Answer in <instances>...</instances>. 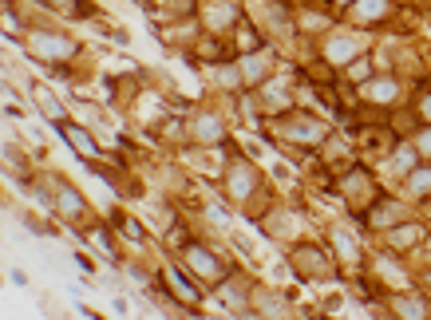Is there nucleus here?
Masks as SVG:
<instances>
[{
  "label": "nucleus",
  "mask_w": 431,
  "mask_h": 320,
  "mask_svg": "<svg viewBox=\"0 0 431 320\" xmlns=\"http://www.w3.org/2000/svg\"><path fill=\"white\" fill-rule=\"evenodd\" d=\"M111 312H119V316H127V312H130L127 297H115V300H111Z\"/></svg>",
  "instance_id": "37"
},
{
  "label": "nucleus",
  "mask_w": 431,
  "mask_h": 320,
  "mask_svg": "<svg viewBox=\"0 0 431 320\" xmlns=\"http://www.w3.org/2000/svg\"><path fill=\"white\" fill-rule=\"evenodd\" d=\"M48 178H51V194H56V221H63L68 230L83 233L91 221H95L87 194H83L71 178H63V174H48Z\"/></svg>",
  "instance_id": "11"
},
{
  "label": "nucleus",
  "mask_w": 431,
  "mask_h": 320,
  "mask_svg": "<svg viewBox=\"0 0 431 320\" xmlns=\"http://www.w3.org/2000/svg\"><path fill=\"white\" fill-rule=\"evenodd\" d=\"M111 226H115V233H119L123 245H130V250H147L151 245V233H147V226H142L139 218H130L127 210H115L111 214Z\"/></svg>",
  "instance_id": "28"
},
{
  "label": "nucleus",
  "mask_w": 431,
  "mask_h": 320,
  "mask_svg": "<svg viewBox=\"0 0 431 320\" xmlns=\"http://www.w3.org/2000/svg\"><path fill=\"white\" fill-rule=\"evenodd\" d=\"M376 32H364V28H352L348 20H341V24H332L324 36H317V40L309 44V51L317 56V60H324L329 68H336V71H344L356 56H364V51H372L376 48Z\"/></svg>",
  "instance_id": "5"
},
{
  "label": "nucleus",
  "mask_w": 431,
  "mask_h": 320,
  "mask_svg": "<svg viewBox=\"0 0 431 320\" xmlns=\"http://www.w3.org/2000/svg\"><path fill=\"white\" fill-rule=\"evenodd\" d=\"M341 20H348L352 28H364V32L384 36L391 24L400 20V0H356Z\"/></svg>",
  "instance_id": "17"
},
{
  "label": "nucleus",
  "mask_w": 431,
  "mask_h": 320,
  "mask_svg": "<svg viewBox=\"0 0 431 320\" xmlns=\"http://www.w3.org/2000/svg\"><path fill=\"white\" fill-rule=\"evenodd\" d=\"M32 4H36L44 16H75V8H80L83 0H32Z\"/></svg>",
  "instance_id": "31"
},
{
  "label": "nucleus",
  "mask_w": 431,
  "mask_h": 320,
  "mask_svg": "<svg viewBox=\"0 0 431 320\" xmlns=\"http://www.w3.org/2000/svg\"><path fill=\"white\" fill-rule=\"evenodd\" d=\"M281 48L277 44H261V48H253V51H241L238 56V68H241V80H245V91H253V87H261V83L269 80L273 71H281Z\"/></svg>",
  "instance_id": "19"
},
{
  "label": "nucleus",
  "mask_w": 431,
  "mask_h": 320,
  "mask_svg": "<svg viewBox=\"0 0 431 320\" xmlns=\"http://www.w3.org/2000/svg\"><path fill=\"white\" fill-rule=\"evenodd\" d=\"M420 162H423V159H420V150H415V142L403 135V139L391 142V150L384 154L380 162H372V166H376V174L384 178V186H400V178H408V174L420 166Z\"/></svg>",
  "instance_id": "20"
},
{
  "label": "nucleus",
  "mask_w": 431,
  "mask_h": 320,
  "mask_svg": "<svg viewBox=\"0 0 431 320\" xmlns=\"http://www.w3.org/2000/svg\"><path fill=\"white\" fill-rule=\"evenodd\" d=\"M324 241H329V250L336 253L344 277H348V273H364V269H368V253L372 250L364 245V233L356 230L348 218H344V221H329V226H324Z\"/></svg>",
  "instance_id": "10"
},
{
  "label": "nucleus",
  "mask_w": 431,
  "mask_h": 320,
  "mask_svg": "<svg viewBox=\"0 0 431 320\" xmlns=\"http://www.w3.org/2000/svg\"><path fill=\"white\" fill-rule=\"evenodd\" d=\"M159 281L182 300V304H186V309L194 312V316L202 312V304H206V297H210V289H206V285H202V281L194 277V273L186 269L178 257H174V253L159 261Z\"/></svg>",
  "instance_id": "12"
},
{
  "label": "nucleus",
  "mask_w": 431,
  "mask_h": 320,
  "mask_svg": "<svg viewBox=\"0 0 431 320\" xmlns=\"http://www.w3.org/2000/svg\"><path fill=\"white\" fill-rule=\"evenodd\" d=\"M24 91H28V99H32V107H36V115H40L44 123H51V127H60V123H68L71 119V103H63L56 91L48 87V83H40V80H28L24 83Z\"/></svg>",
  "instance_id": "23"
},
{
  "label": "nucleus",
  "mask_w": 431,
  "mask_h": 320,
  "mask_svg": "<svg viewBox=\"0 0 431 320\" xmlns=\"http://www.w3.org/2000/svg\"><path fill=\"white\" fill-rule=\"evenodd\" d=\"M261 233L269 241H277V245H293L297 238H305V214L297 210V206H289V202H273L269 210H265V218L253 221Z\"/></svg>",
  "instance_id": "15"
},
{
  "label": "nucleus",
  "mask_w": 431,
  "mask_h": 320,
  "mask_svg": "<svg viewBox=\"0 0 431 320\" xmlns=\"http://www.w3.org/2000/svg\"><path fill=\"white\" fill-rule=\"evenodd\" d=\"M273 174H277V182H293V171L285 166V162H277V166H273Z\"/></svg>",
  "instance_id": "38"
},
{
  "label": "nucleus",
  "mask_w": 431,
  "mask_h": 320,
  "mask_svg": "<svg viewBox=\"0 0 431 320\" xmlns=\"http://www.w3.org/2000/svg\"><path fill=\"white\" fill-rule=\"evenodd\" d=\"M411 142H415V150H420V159H427L431 162V123H420V127L408 135Z\"/></svg>",
  "instance_id": "32"
},
{
  "label": "nucleus",
  "mask_w": 431,
  "mask_h": 320,
  "mask_svg": "<svg viewBox=\"0 0 431 320\" xmlns=\"http://www.w3.org/2000/svg\"><path fill=\"white\" fill-rule=\"evenodd\" d=\"M8 281L16 285V289H28V273H24V269H12V273H8Z\"/></svg>",
  "instance_id": "36"
},
{
  "label": "nucleus",
  "mask_w": 431,
  "mask_h": 320,
  "mask_svg": "<svg viewBox=\"0 0 431 320\" xmlns=\"http://www.w3.org/2000/svg\"><path fill=\"white\" fill-rule=\"evenodd\" d=\"M218 190L241 218H250V221H261L265 210L277 202L273 182L265 178V171L253 162V154L238 150V142H230V159H226V171H221V178H218Z\"/></svg>",
  "instance_id": "1"
},
{
  "label": "nucleus",
  "mask_w": 431,
  "mask_h": 320,
  "mask_svg": "<svg viewBox=\"0 0 431 320\" xmlns=\"http://www.w3.org/2000/svg\"><path fill=\"white\" fill-rule=\"evenodd\" d=\"M71 261H75V265H80L83 273H95V261H91V257H87V253H83V250H75V253H71Z\"/></svg>",
  "instance_id": "34"
},
{
  "label": "nucleus",
  "mask_w": 431,
  "mask_h": 320,
  "mask_svg": "<svg viewBox=\"0 0 431 320\" xmlns=\"http://www.w3.org/2000/svg\"><path fill=\"white\" fill-rule=\"evenodd\" d=\"M415 285L431 293V261H415Z\"/></svg>",
  "instance_id": "33"
},
{
  "label": "nucleus",
  "mask_w": 431,
  "mask_h": 320,
  "mask_svg": "<svg viewBox=\"0 0 431 320\" xmlns=\"http://www.w3.org/2000/svg\"><path fill=\"white\" fill-rule=\"evenodd\" d=\"M408 111L415 115V123H431V75H415L411 83V99H408Z\"/></svg>",
  "instance_id": "29"
},
{
  "label": "nucleus",
  "mask_w": 431,
  "mask_h": 320,
  "mask_svg": "<svg viewBox=\"0 0 431 320\" xmlns=\"http://www.w3.org/2000/svg\"><path fill=\"white\" fill-rule=\"evenodd\" d=\"M391 190L400 194V198H408L420 214H427V218H431V162L423 159L420 166H415L408 178H400V186H391Z\"/></svg>",
  "instance_id": "24"
},
{
  "label": "nucleus",
  "mask_w": 431,
  "mask_h": 320,
  "mask_svg": "<svg viewBox=\"0 0 431 320\" xmlns=\"http://www.w3.org/2000/svg\"><path fill=\"white\" fill-rule=\"evenodd\" d=\"M253 316H265V320H285V316H297V297L289 289H281V285H261L253 289Z\"/></svg>",
  "instance_id": "21"
},
{
  "label": "nucleus",
  "mask_w": 431,
  "mask_h": 320,
  "mask_svg": "<svg viewBox=\"0 0 431 320\" xmlns=\"http://www.w3.org/2000/svg\"><path fill=\"white\" fill-rule=\"evenodd\" d=\"M285 265H289V277H297L301 285L344 281L336 253L329 250V241H317V238H297L293 245H285Z\"/></svg>",
  "instance_id": "3"
},
{
  "label": "nucleus",
  "mask_w": 431,
  "mask_h": 320,
  "mask_svg": "<svg viewBox=\"0 0 431 320\" xmlns=\"http://www.w3.org/2000/svg\"><path fill=\"white\" fill-rule=\"evenodd\" d=\"M202 71H206V83H210L214 95H221V99H238V95H245V80H241L238 56H233V60L202 63Z\"/></svg>",
  "instance_id": "22"
},
{
  "label": "nucleus",
  "mask_w": 431,
  "mask_h": 320,
  "mask_svg": "<svg viewBox=\"0 0 431 320\" xmlns=\"http://www.w3.org/2000/svg\"><path fill=\"white\" fill-rule=\"evenodd\" d=\"M4 115H8V119H24V111L12 103V95H8V103H4Z\"/></svg>",
  "instance_id": "39"
},
{
  "label": "nucleus",
  "mask_w": 431,
  "mask_h": 320,
  "mask_svg": "<svg viewBox=\"0 0 431 320\" xmlns=\"http://www.w3.org/2000/svg\"><path fill=\"white\" fill-rule=\"evenodd\" d=\"M20 48H24V56L28 60H36V63H75V60H83V44L71 36V32H63V28H56V24H40V20H32L28 24V32L20 36Z\"/></svg>",
  "instance_id": "6"
},
{
  "label": "nucleus",
  "mask_w": 431,
  "mask_h": 320,
  "mask_svg": "<svg viewBox=\"0 0 431 320\" xmlns=\"http://www.w3.org/2000/svg\"><path fill=\"white\" fill-rule=\"evenodd\" d=\"M423 63H427V75H431V51H423Z\"/></svg>",
  "instance_id": "40"
},
{
  "label": "nucleus",
  "mask_w": 431,
  "mask_h": 320,
  "mask_svg": "<svg viewBox=\"0 0 431 320\" xmlns=\"http://www.w3.org/2000/svg\"><path fill=\"white\" fill-rule=\"evenodd\" d=\"M257 127L265 130L273 147H277L281 154H289V159L317 154V150L336 135V123L324 119L321 111L301 107V103H297L293 111H285V115H277V119H261Z\"/></svg>",
  "instance_id": "2"
},
{
  "label": "nucleus",
  "mask_w": 431,
  "mask_h": 320,
  "mask_svg": "<svg viewBox=\"0 0 431 320\" xmlns=\"http://www.w3.org/2000/svg\"><path fill=\"white\" fill-rule=\"evenodd\" d=\"M230 135H233V127H230L226 107H218V103H198V107H190V115H186V139H190L194 147H226Z\"/></svg>",
  "instance_id": "9"
},
{
  "label": "nucleus",
  "mask_w": 431,
  "mask_h": 320,
  "mask_svg": "<svg viewBox=\"0 0 431 320\" xmlns=\"http://www.w3.org/2000/svg\"><path fill=\"white\" fill-rule=\"evenodd\" d=\"M174 257H178L182 265H186V269H190L194 277H198L202 285H206V289H214V285H218L221 277H230L233 265H238L233 257H226V253H221L218 245H210V241L198 238V233H194V238L186 241V245H178V250H174Z\"/></svg>",
  "instance_id": "8"
},
{
  "label": "nucleus",
  "mask_w": 431,
  "mask_h": 320,
  "mask_svg": "<svg viewBox=\"0 0 431 320\" xmlns=\"http://www.w3.org/2000/svg\"><path fill=\"white\" fill-rule=\"evenodd\" d=\"M324 4H329V8L336 12V16H344V12H348L352 4H356V0H324Z\"/></svg>",
  "instance_id": "35"
},
{
  "label": "nucleus",
  "mask_w": 431,
  "mask_h": 320,
  "mask_svg": "<svg viewBox=\"0 0 431 320\" xmlns=\"http://www.w3.org/2000/svg\"><path fill=\"white\" fill-rule=\"evenodd\" d=\"M198 221L206 226L210 233H233V206L226 198H214V202H202L198 206Z\"/></svg>",
  "instance_id": "27"
},
{
  "label": "nucleus",
  "mask_w": 431,
  "mask_h": 320,
  "mask_svg": "<svg viewBox=\"0 0 431 320\" xmlns=\"http://www.w3.org/2000/svg\"><path fill=\"white\" fill-rule=\"evenodd\" d=\"M253 289H257V277L245 273L241 265H233L230 277H221L218 285L210 289L214 304H221V312H230V316H253Z\"/></svg>",
  "instance_id": "13"
},
{
  "label": "nucleus",
  "mask_w": 431,
  "mask_h": 320,
  "mask_svg": "<svg viewBox=\"0 0 431 320\" xmlns=\"http://www.w3.org/2000/svg\"><path fill=\"white\" fill-rule=\"evenodd\" d=\"M142 4H147V0H142Z\"/></svg>",
  "instance_id": "42"
},
{
  "label": "nucleus",
  "mask_w": 431,
  "mask_h": 320,
  "mask_svg": "<svg viewBox=\"0 0 431 320\" xmlns=\"http://www.w3.org/2000/svg\"><path fill=\"white\" fill-rule=\"evenodd\" d=\"M384 190H388L384 178L376 174V166L364 162V159H356L352 166H344V171L336 174V182H332V194L341 198L344 214H356V218H364V210H368Z\"/></svg>",
  "instance_id": "7"
},
{
  "label": "nucleus",
  "mask_w": 431,
  "mask_h": 320,
  "mask_svg": "<svg viewBox=\"0 0 431 320\" xmlns=\"http://www.w3.org/2000/svg\"><path fill=\"white\" fill-rule=\"evenodd\" d=\"M427 241H431V218L427 214H411L400 226L384 230L380 238H376V245H384V250H391V253H403V257H415Z\"/></svg>",
  "instance_id": "14"
},
{
  "label": "nucleus",
  "mask_w": 431,
  "mask_h": 320,
  "mask_svg": "<svg viewBox=\"0 0 431 320\" xmlns=\"http://www.w3.org/2000/svg\"><path fill=\"white\" fill-rule=\"evenodd\" d=\"M293 4H297V0H293Z\"/></svg>",
  "instance_id": "41"
},
{
  "label": "nucleus",
  "mask_w": 431,
  "mask_h": 320,
  "mask_svg": "<svg viewBox=\"0 0 431 320\" xmlns=\"http://www.w3.org/2000/svg\"><path fill=\"white\" fill-rule=\"evenodd\" d=\"M80 238L87 241L91 250H99L103 257H107L111 265H115V269H123V261H127V253L119 250V233H115V226H107V221H99V218H95V221L87 226V230L80 233Z\"/></svg>",
  "instance_id": "26"
},
{
  "label": "nucleus",
  "mask_w": 431,
  "mask_h": 320,
  "mask_svg": "<svg viewBox=\"0 0 431 320\" xmlns=\"http://www.w3.org/2000/svg\"><path fill=\"white\" fill-rule=\"evenodd\" d=\"M384 316H396V320H431V293L420 289V285H408V289L384 293Z\"/></svg>",
  "instance_id": "18"
},
{
  "label": "nucleus",
  "mask_w": 431,
  "mask_h": 320,
  "mask_svg": "<svg viewBox=\"0 0 431 320\" xmlns=\"http://www.w3.org/2000/svg\"><path fill=\"white\" fill-rule=\"evenodd\" d=\"M408 99H411V75L396 68H380L368 83L356 87V103L372 119H391L400 107H408Z\"/></svg>",
  "instance_id": "4"
},
{
  "label": "nucleus",
  "mask_w": 431,
  "mask_h": 320,
  "mask_svg": "<svg viewBox=\"0 0 431 320\" xmlns=\"http://www.w3.org/2000/svg\"><path fill=\"white\" fill-rule=\"evenodd\" d=\"M411 214H420V210H415L408 198H400L396 190H384L380 198L364 210V230H368V238H380L384 230L400 226L403 218H411Z\"/></svg>",
  "instance_id": "16"
},
{
  "label": "nucleus",
  "mask_w": 431,
  "mask_h": 320,
  "mask_svg": "<svg viewBox=\"0 0 431 320\" xmlns=\"http://www.w3.org/2000/svg\"><path fill=\"white\" fill-rule=\"evenodd\" d=\"M56 130H60V139L68 142V147L75 150L83 162H87V159H103V154H107V147H99V139H95V130H91L87 123L68 119V123H60Z\"/></svg>",
  "instance_id": "25"
},
{
  "label": "nucleus",
  "mask_w": 431,
  "mask_h": 320,
  "mask_svg": "<svg viewBox=\"0 0 431 320\" xmlns=\"http://www.w3.org/2000/svg\"><path fill=\"white\" fill-rule=\"evenodd\" d=\"M380 71V63H376V56L372 51H364V56H356V60L348 63V68L341 71V80L348 83V87H360V83H368L372 75Z\"/></svg>",
  "instance_id": "30"
}]
</instances>
